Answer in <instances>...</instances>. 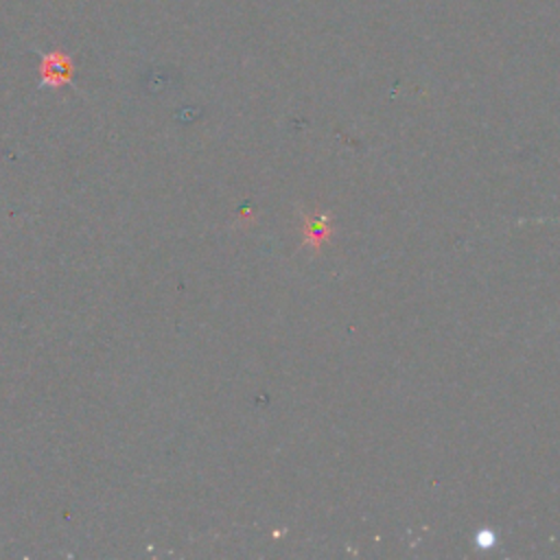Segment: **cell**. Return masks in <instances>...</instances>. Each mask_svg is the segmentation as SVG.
I'll list each match as a JSON object with an SVG mask.
<instances>
[{
    "label": "cell",
    "mask_w": 560,
    "mask_h": 560,
    "mask_svg": "<svg viewBox=\"0 0 560 560\" xmlns=\"http://www.w3.org/2000/svg\"><path fill=\"white\" fill-rule=\"evenodd\" d=\"M475 542H477V547H479V549H490V547H494L497 536H494V532H492V529H479V532H477Z\"/></svg>",
    "instance_id": "6da1fadb"
}]
</instances>
